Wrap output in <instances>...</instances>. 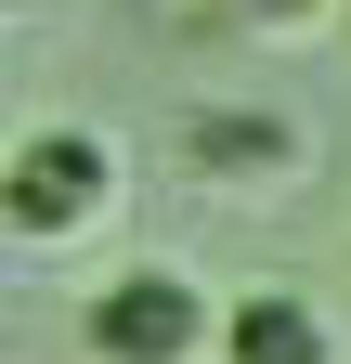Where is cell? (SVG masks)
<instances>
[{"label": "cell", "mask_w": 351, "mask_h": 364, "mask_svg": "<svg viewBox=\"0 0 351 364\" xmlns=\"http://www.w3.org/2000/svg\"><path fill=\"white\" fill-rule=\"evenodd\" d=\"M338 26H351V0H338Z\"/></svg>", "instance_id": "cell-5"}, {"label": "cell", "mask_w": 351, "mask_h": 364, "mask_svg": "<svg viewBox=\"0 0 351 364\" xmlns=\"http://www.w3.org/2000/svg\"><path fill=\"white\" fill-rule=\"evenodd\" d=\"M104 221H117V144L104 130L53 117V130H26V144L0 156V235L14 247H78V235H104Z\"/></svg>", "instance_id": "cell-1"}, {"label": "cell", "mask_w": 351, "mask_h": 364, "mask_svg": "<svg viewBox=\"0 0 351 364\" xmlns=\"http://www.w3.org/2000/svg\"><path fill=\"white\" fill-rule=\"evenodd\" d=\"M78 338H92V364H208L222 351V299L183 260H130V273L92 287V326Z\"/></svg>", "instance_id": "cell-2"}, {"label": "cell", "mask_w": 351, "mask_h": 364, "mask_svg": "<svg viewBox=\"0 0 351 364\" xmlns=\"http://www.w3.org/2000/svg\"><path fill=\"white\" fill-rule=\"evenodd\" d=\"M183 156L222 169V182H286V169H299V130H286V117H234V105H208V117H183Z\"/></svg>", "instance_id": "cell-4"}, {"label": "cell", "mask_w": 351, "mask_h": 364, "mask_svg": "<svg viewBox=\"0 0 351 364\" xmlns=\"http://www.w3.org/2000/svg\"><path fill=\"white\" fill-rule=\"evenodd\" d=\"M208 364H338V326L299 287H247V299H222V351Z\"/></svg>", "instance_id": "cell-3"}]
</instances>
